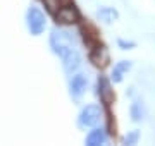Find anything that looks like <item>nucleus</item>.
<instances>
[{
	"label": "nucleus",
	"instance_id": "nucleus-8",
	"mask_svg": "<svg viewBox=\"0 0 155 146\" xmlns=\"http://www.w3.org/2000/svg\"><path fill=\"white\" fill-rule=\"evenodd\" d=\"M90 60L93 62L97 67H105L107 64H109V52L104 45H97L91 50L90 53Z\"/></svg>",
	"mask_w": 155,
	"mask_h": 146
},
{
	"label": "nucleus",
	"instance_id": "nucleus-13",
	"mask_svg": "<svg viewBox=\"0 0 155 146\" xmlns=\"http://www.w3.org/2000/svg\"><path fill=\"white\" fill-rule=\"evenodd\" d=\"M138 138H140V132L138 131H133L131 134H127L126 138H124V143H126V144H136Z\"/></svg>",
	"mask_w": 155,
	"mask_h": 146
},
{
	"label": "nucleus",
	"instance_id": "nucleus-3",
	"mask_svg": "<svg viewBox=\"0 0 155 146\" xmlns=\"http://www.w3.org/2000/svg\"><path fill=\"white\" fill-rule=\"evenodd\" d=\"M102 119V110L98 105H86L79 113V125L83 127H93Z\"/></svg>",
	"mask_w": 155,
	"mask_h": 146
},
{
	"label": "nucleus",
	"instance_id": "nucleus-2",
	"mask_svg": "<svg viewBox=\"0 0 155 146\" xmlns=\"http://www.w3.org/2000/svg\"><path fill=\"white\" fill-rule=\"evenodd\" d=\"M26 24H28V29L31 34H35V36L41 34L45 31V26H47L45 14L36 5H31L26 12Z\"/></svg>",
	"mask_w": 155,
	"mask_h": 146
},
{
	"label": "nucleus",
	"instance_id": "nucleus-14",
	"mask_svg": "<svg viewBox=\"0 0 155 146\" xmlns=\"http://www.w3.org/2000/svg\"><path fill=\"white\" fill-rule=\"evenodd\" d=\"M45 4H47L50 9H57V5H59V0H45Z\"/></svg>",
	"mask_w": 155,
	"mask_h": 146
},
{
	"label": "nucleus",
	"instance_id": "nucleus-7",
	"mask_svg": "<svg viewBox=\"0 0 155 146\" xmlns=\"http://www.w3.org/2000/svg\"><path fill=\"white\" fill-rule=\"evenodd\" d=\"M62 65H64V71H66L67 74L76 72L78 67L81 65V57H79V53H78L76 50L67 52L66 55L62 57Z\"/></svg>",
	"mask_w": 155,
	"mask_h": 146
},
{
	"label": "nucleus",
	"instance_id": "nucleus-12",
	"mask_svg": "<svg viewBox=\"0 0 155 146\" xmlns=\"http://www.w3.org/2000/svg\"><path fill=\"white\" fill-rule=\"evenodd\" d=\"M131 117H133V120H136V122L143 119V108H141V103L134 101L133 105H131Z\"/></svg>",
	"mask_w": 155,
	"mask_h": 146
},
{
	"label": "nucleus",
	"instance_id": "nucleus-11",
	"mask_svg": "<svg viewBox=\"0 0 155 146\" xmlns=\"http://www.w3.org/2000/svg\"><path fill=\"white\" fill-rule=\"evenodd\" d=\"M97 16H98V19H102L104 23H112L117 17V12L114 11L112 7H102V9H98Z\"/></svg>",
	"mask_w": 155,
	"mask_h": 146
},
{
	"label": "nucleus",
	"instance_id": "nucleus-5",
	"mask_svg": "<svg viewBox=\"0 0 155 146\" xmlns=\"http://www.w3.org/2000/svg\"><path fill=\"white\" fill-rule=\"evenodd\" d=\"M55 19L59 24H74L79 21V12L74 5L59 7V11L55 12Z\"/></svg>",
	"mask_w": 155,
	"mask_h": 146
},
{
	"label": "nucleus",
	"instance_id": "nucleus-15",
	"mask_svg": "<svg viewBox=\"0 0 155 146\" xmlns=\"http://www.w3.org/2000/svg\"><path fill=\"white\" fill-rule=\"evenodd\" d=\"M119 45L124 46V50H126L127 46H133V43H126V41H122V40H119Z\"/></svg>",
	"mask_w": 155,
	"mask_h": 146
},
{
	"label": "nucleus",
	"instance_id": "nucleus-10",
	"mask_svg": "<svg viewBox=\"0 0 155 146\" xmlns=\"http://www.w3.org/2000/svg\"><path fill=\"white\" fill-rule=\"evenodd\" d=\"M129 69H131V62H127V60L119 62L116 67H114V71H112V79H114L116 83H121L122 81V74L126 72V71H129Z\"/></svg>",
	"mask_w": 155,
	"mask_h": 146
},
{
	"label": "nucleus",
	"instance_id": "nucleus-6",
	"mask_svg": "<svg viewBox=\"0 0 155 146\" xmlns=\"http://www.w3.org/2000/svg\"><path fill=\"white\" fill-rule=\"evenodd\" d=\"M86 86H88V79L83 74H74L71 78V83H69V90H71V95L74 98H79L86 91Z\"/></svg>",
	"mask_w": 155,
	"mask_h": 146
},
{
	"label": "nucleus",
	"instance_id": "nucleus-4",
	"mask_svg": "<svg viewBox=\"0 0 155 146\" xmlns=\"http://www.w3.org/2000/svg\"><path fill=\"white\" fill-rule=\"evenodd\" d=\"M97 93H98L102 103H105V105H110L114 101V90L105 76H98V79H97Z\"/></svg>",
	"mask_w": 155,
	"mask_h": 146
},
{
	"label": "nucleus",
	"instance_id": "nucleus-9",
	"mask_svg": "<svg viewBox=\"0 0 155 146\" xmlns=\"http://www.w3.org/2000/svg\"><path fill=\"white\" fill-rule=\"evenodd\" d=\"M107 141V136L102 129H93L90 131V134L86 136V144L88 146H98V144H104Z\"/></svg>",
	"mask_w": 155,
	"mask_h": 146
},
{
	"label": "nucleus",
	"instance_id": "nucleus-1",
	"mask_svg": "<svg viewBox=\"0 0 155 146\" xmlns=\"http://www.w3.org/2000/svg\"><path fill=\"white\" fill-rule=\"evenodd\" d=\"M50 46L52 52L59 57H64L67 52L74 50V38L71 33L62 31V29H54L50 33Z\"/></svg>",
	"mask_w": 155,
	"mask_h": 146
}]
</instances>
